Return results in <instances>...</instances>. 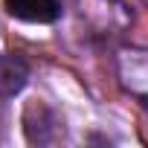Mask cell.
Instances as JSON below:
<instances>
[{"instance_id":"cell-1","label":"cell","mask_w":148,"mask_h":148,"mask_svg":"<svg viewBox=\"0 0 148 148\" xmlns=\"http://www.w3.org/2000/svg\"><path fill=\"white\" fill-rule=\"evenodd\" d=\"M6 12L26 23H52L61 15L58 0H3Z\"/></svg>"},{"instance_id":"cell-2","label":"cell","mask_w":148,"mask_h":148,"mask_svg":"<svg viewBox=\"0 0 148 148\" xmlns=\"http://www.w3.org/2000/svg\"><path fill=\"white\" fill-rule=\"evenodd\" d=\"M29 79V70L21 58L15 55H6V52H0V96H15L23 90Z\"/></svg>"}]
</instances>
